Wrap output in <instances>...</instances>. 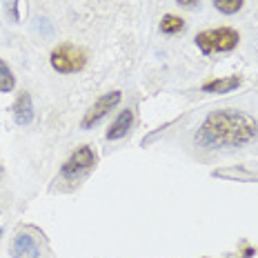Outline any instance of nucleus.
Instances as JSON below:
<instances>
[{"mask_svg": "<svg viewBox=\"0 0 258 258\" xmlns=\"http://www.w3.org/2000/svg\"><path fill=\"white\" fill-rule=\"evenodd\" d=\"M258 136V125L251 116L234 109L212 111L194 141L198 147L205 149H223V147H243Z\"/></svg>", "mask_w": 258, "mask_h": 258, "instance_id": "obj_1", "label": "nucleus"}, {"mask_svg": "<svg viewBox=\"0 0 258 258\" xmlns=\"http://www.w3.org/2000/svg\"><path fill=\"white\" fill-rule=\"evenodd\" d=\"M240 36L232 27H218V29H207L196 36V45L205 56H212L216 51H232L238 45Z\"/></svg>", "mask_w": 258, "mask_h": 258, "instance_id": "obj_2", "label": "nucleus"}, {"mask_svg": "<svg viewBox=\"0 0 258 258\" xmlns=\"http://www.w3.org/2000/svg\"><path fill=\"white\" fill-rule=\"evenodd\" d=\"M49 62L58 74H76L80 69H85L87 56H85V51L80 49V47H74V45H69V42H64V45H58L56 49L51 51Z\"/></svg>", "mask_w": 258, "mask_h": 258, "instance_id": "obj_3", "label": "nucleus"}, {"mask_svg": "<svg viewBox=\"0 0 258 258\" xmlns=\"http://www.w3.org/2000/svg\"><path fill=\"white\" fill-rule=\"evenodd\" d=\"M96 167V154L89 145H83L78 147L76 152L69 156V160L62 165L60 169V176L64 180H78L83 176H87L91 169Z\"/></svg>", "mask_w": 258, "mask_h": 258, "instance_id": "obj_4", "label": "nucleus"}, {"mask_svg": "<svg viewBox=\"0 0 258 258\" xmlns=\"http://www.w3.org/2000/svg\"><path fill=\"white\" fill-rule=\"evenodd\" d=\"M120 98H122L120 91H109V94H103L87 111H85L83 120H80V127H83V129H91L94 125H98V122L103 120V118L109 114V111L114 109L118 103H120Z\"/></svg>", "mask_w": 258, "mask_h": 258, "instance_id": "obj_5", "label": "nucleus"}, {"mask_svg": "<svg viewBox=\"0 0 258 258\" xmlns=\"http://www.w3.org/2000/svg\"><path fill=\"white\" fill-rule=\"evenodd\" d=\"M12 256L14 258H40V247L34 236L18 234L12 243Z\"/></svg>", "mask_w": 258, "mask_h": 258, "instance_id": "obj_6", "label": "nucleus"}, {"mask_svg": "<svg viewBox=\"0 0 258 258\" xmlns=\"http://www.w3.org/2000/svg\"><path fill=\"white\" fill-rule=\"evenodd\" d=\"M132 125H134V109H122L120 116L111 122L109 132H107V141H120V138H125Z\"/></svg>", "mask_w": 258, "mask_h": 258, "instance_id": "obj_7", "label": "nucleus"}, {"mask_svg": "<svg viewBox=\"0 0 258 258\" xmlns=\"http://www.w3.org/2000/svg\"><path fill=\"white\" fill-rule=\"evenodd\" d=\"M14 120L16 125L25 127L34 120V105H31V96L23 91V94L16 98V105H14Z\"/></svg>", "mask_w": 258, "mask_h": 258, "instance_id": "obj_8", "label": "nucleus"}, {"mask_svg": "<svg viewBox=\"0 0 258 258\" xmlns=\"http://www.w3.org/2000/svg\"><path fill=\"white\" fill-rule=\"evenodd\" d=\"M238 85H240V76H227V78L209 80L201 89L205 91V94H229V91L236 89Z\"/></svg>", "mask_w": 258, "mask_h": 258, "instance_id": "obj_9", "label": "nucleus"}, {"mask_svg": "<svg viewBox=\"0 0 258 258\" xmlns=\"http://www.w3.org/2000/svg\"><path fill=\"white\" fill-rule=\"evenodd\" d=\"M160 31H163V34H169V36L180 34V31H185V20L178 18V16H174V14H167L163 20H160Z\"/></svg>", "mask_w": 258, "mask_h": 258, "instance_id": "obj_10", "label": "nucleus"}, {"mask_svg": "<svg viewBox=\"0 0 258 258\" xmlns=\"http://www.w3.org/2000/svg\"><path fill=\"white\" fill-rule=\"evenodd\" d=\"M16 87V78H14V74H12V69L5 64V60H0V91H12Z\"/></svg>", "mask_w": 258, "mask_h": 258, "instance_id": "obj_11", "label": "nucleus"}, {"mask_svg": "<svg viewBox=\"0 0 258 258\" xmlns=\"http://www.w3.org/2000/svg\"><path fill=\"white\" fill-rule=\"evenodd\" d=\"M212 3H214V7L225 16H232L236 12H240V7H243V0H212Z\"/></svg>", "mask_w": 258, "mask_h": 258, "instance_id": "obj_12", "label": "nucleus"}, {"mask_svg": "<svg viewBox=\"0 0 258 258\" xmlns=\"http://www.w3.org/2000/svg\"><path fill=\"white\" fill-rule=\"evenodd\" d=\"M214 176H220V178H240V180H258V176L247 174L243 169H232V171H214Z\"/></svg>", "mask_w": 258, "mask_h": 258, "instance_id": "obj_13", "label": "nucleus"}, {"mask_svg": "<svg viewBox=\"0 0 258 258\" xmlns=\"http://www.w3.org/2000/svg\"><path fill=\"white\" fill-rule=\"evenodd\" d=\"M180 7H187V9H196L201 5V0H176Z\"/></svg>", "mask_w": 258, "mask_h": 258, "instance_id": "obj_14", "label": "nucleus"}, {"mask_svg": "<svg viewBox=\"0 0 258 258\" xmlns=\"http://www.w3.org/2000/svg\"><path fill=\"white\" fill-rule=\"evenodd\" d=\"M9 14H12V20H18V16H16V0H9Z\"/></svg>", "mask_w": 258, "mask_h": 258, "instance_id": "obj_15", "label": "nucleus"}, {"mask_svg": "<svg viewBox=\"0 0 258 258\" xmlns=\"http://www.w3.org/2000/svg\"><path fill=\"white\" fill-rule=\"evenodd\" d=\"M0 236H3V229H0Z\"/></svg>", "mask_w": 258, "mask_h": 258, "instance_id": "obj_16", "label": "nucleus"}]
</instances>
